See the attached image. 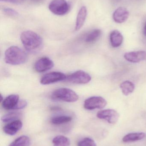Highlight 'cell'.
Here are the masks:
<instances>
[{
	"mask_svg": "<svg viewBox=\"0 0 146 146\" xmlns=\"http://www.w3.org/2000/svg\"><path fill=\"white\" fill-rule=\"evenodd\" d=\"M91 77L88 73L79 70L68 76L66 80L68 82L74 84H87L91 81Z\"/></svg>",
	"mask_w": 146,
	"mask_h": 146,
	"instance_id": "cell-6",
	"label": "cell"
},
{
	"mask_svg": "<svg viewBox=\"0 0 146 146\" xmlns=\"http://www.w3.org/2000/svg\"><path fill=\"white\" fill-rule=\"evenodd\" d=\"M124 57L129 62L138 63L146 60V52L141 50L127 52L124 54Z\"/></svg>",
	"mask_w": 146,
	"mask_h": 146,
	"instance_id": "cell-11",
	"label": "cell"
},
{
	"mask_svg": "<svg viewBox=\"0 0 146 146\" xmlns=\"http://www.w3.org/2000/svg\"><path fill=\"white\" fill-rule=\"evenodd\" d=\"M87 16V9L85 7L83 6L81 8L77 15L75 27V31H79L83 27L85 21Z\"/></svg>",
	"mask_w": 146,
	"mask_h": 146,
	"instance_id": "cell-15",
	"label": "cell"
},
{
	"mask_svg": "<svg viewBox=\"0 0 146 146\" xmlns=\"http://www.w3.org/2000/svg\"><path fill=\"white\" fill-rule=\"evenodd\" d=\"M2 107L6 110H21L27 105L25 100L19 99V96L17 94H11L3 100Z\"/></svg>",
	"mask_w": 146,
	"mask_h": 146,
	"instance_id": "cell-3",
	"label": "cell"
},
{
	"mask_svg": "<svg viewBox=\"0 0 146 146\" xmlns=\"http://www.w3.org/2000/svg\"><path fill=\"white\" fill-rule=\"evenodd\" d=\"M30 139L25 135L20 136L13 141L9 146H29Z\"/></svg>",
	"mask_w": 146,
	"mask_h": 146,
	"instance_id": "cell-19",
	"label": "cell"
},
{
	"mask_svg": "<svg viewBox=\"0 0 146 146\" xmlns=\"http://www.w3.org/2000/svg\"><path fill=\"white\" fill-rule=\"evenodd\" d=\"M21 116V114L18 112H11L6 114L1 117V121L3 122L13 121L18 120Z\"/></svg>",
	"mask_w": 146,
	"mask_h": 146,
	"instance_id": "cell-22",
	"label": "cell"
},
{
	"mask_svg": "<svg viewBox=\"0 0 146 146\" xmlns=\"http://www.w3.org/2000/svg\"><path fill=\"white\" fill-rule=\"evenodd\" d=\"M143 33L144 35L146 36V21L144 25V29H143Z\"/></svg>",
	"mask_w": 146,
	"mask_h": 146,
	"instance_id": "cell-26",
	"label": "cell"
},
{
	"mask_svg": "<svg viewBox=\"0 0 146 146\" xmlns=\"http://www.w3.org/2000/svg\"><path fill=\"white\" fill-rule=\"evenodd\" d=\"M53 146H69L70 140L68 138L63 135H58L52 140Z\"/></svg>",
	"mask_w": 146,
	"mask_h": 146,
	"instance_id": "cell-18",
	"label": "cell"
},
{
	"mask_svg": "<svg viewBox=\"0 0 146 146\" xmlns=\"http://www.w3.org/2000/svg\"><path fill=\"white\" fill-rule=\"evenodd\" d=\"M120 88L123 94L125 96H128L134 92L135 86L132 82L127 80L121 83Z\"/></svg>",
	"mask_w": 146,
	"mask_h": 146,
	"instance_id": "cell-17",
	"label": "cell"
},
{
	"mask_svg": "<svg viewBox=\"0 0 146 146\" xmlns=\"http://www.w3.org/2000/svg\"><path fill=\"white\" fill-rule=\"evenodd\" d=\"M72 118L71 117L68 116H60L55 117L51 118V121L55 125H60L63 123H67L72 121Z\"/></svg>",
	"mask_w": 146,
	"mask_h": 146,
	"instance_id": "cell-21",
	"label": "cell"
},
{
	"mask_svg": "<svg viewBox=\"0 0 146 146\" xmlns=\"http://www.w3.org/2000/svg\"><path fill=\"white\" fill-rule=\"evenodd\" d=\"M27 59L26 53L17 46H11L5 52L4 60L7 64L9 65H21L25 63Z\"/></svg>",
	"mask_w": 146,
	"mask_h": 146,
	"instance_id": "cell-2",
	"label": "cell"
},
{
	"mask_svg": "<svg viewBox=\"0 0 146 146\" xmlns=\"http://www.w3.org/2000/svg\"><path fill=\"white\" fill-rule=\"evenodd\" d=\"M1 1L6 2L14 4H19L22 3L25 0H0Z\"/></svg>",
	"mask_w": 146,
	"mask_h": 146,
	"instance_id": "cell-25",
	"label": "cell"
},
{
	"mask_svg": "<svg viewBox=\"0 0 146 146\" xmlns=\"http://www.w3.org/2000/svg\"><path fill=\"white\" fill-rule=\"evenodd\" d=\"M22 127V123L20 120H15L4 126L3 130L4 133L9 135L16 134Z\"/></svg>",
	"mask_w": 146,
	"mask_h": 146,
	"instance_id": "cell-13",
	"label": "cell"
},
{
	"mask_svg": "<svg viewBox=\"0 0 146 146\" xmlns=\"http://www.w3.org/2000/svg\"><path fill=\"white\" fill-rule=\"evenodd\" d=\"M122 34L117 30H114L111 33L110 40L111 46L114 48L120 47L123 42Z\"/></svg>",
	"mask_w": 146,
	"mask_h": 146,
	"instance_id": "cell-14",
	"label": "cell"
},
{
	"mask_svg": "<svg viewBox=\"0 0 146 146\" xmlns=\"http://www.w3.org/2000/svg\"><path fill=\"white\" fill-rule=\"evenodd\" d=\"M31 1L33 2L38 3L42 2L44 0H31Z\"/></svg>",
	"mask_w": 146,
	"mask_h": 146,
	"instance_id": "cell-27",
	"label": "cell"
},
{
	"mask_svg": "<svg viewBox=\"0 0 146 146\" xmlns=\"http://www.w3.org/2000/svg\"><path fill=\"white\" fill-rule=\"evenodd\" d=\"M145 135V134L144 133H131L124 136L122 141L124 143L134 142L143 139Z\"/></svg>",
	"mask_w": 146,
	"mask_h": 146,
	"instance_id": "cell-16",
	"label": "cell"
},
{
	"mask_svg": "<svg viewBox=\"0 0 146 146\" xmlns=\"http://www.w3.org/2000/svg\"><path fill=\"white\" fill-rule=\"evenodd\" d=\"M52 98L67 102H76L79 98V96L74 91L65 88L55 90L52 93Z\"/></svg>",
	"mask_w": 146,
	"mask_h": 146,
	"instance_id": "cell-4",
	"label": "cell"
},
{
	"mask_svg": "<svg viewBox=\"0 0 146 146\" xmlns=\"http://www.w3.org/2000/svg\"><path fill=\"white\" fill-rule=\"evenodd\" d=\"M67 76L63 73L60 72H52L44 75L40 80L43 85H48L66 80Z\"/></svg>",
	"mask_w": 146,
	"mask_h": 146,
	"instance_id": "cell-9",
	"label": "cell"
},
{
	"mask_svg": "<svg viewBox=\"0 0 146 146\" xmlns=\"http://www.w3.org/2000/svg\"><path fill=\"white\" fill-rule=\"evenodd\" d=\"M49 8L54 14L63 15L68 12L69 6L65 0H53L49 4Z\"/></svg>",
	"mask_w": 146,
	"mask_h": 146,
	"instance_id": "cell-5",
	"label": "cell"
},
{
	"mask_svg": "<svg viewBox=\"0 0 146 146\" xmlns=\"http://www.w3.org/2000/svg\"><path fill=\"white\" fill-rule=\"evenodd\" d=\"M129 16V12L127 9L123 7H120L113 13V19L115 22L121 24L125 22Z\"/></svg>",
	"mask_w": 146,
	"mask_h": 146,
	"instance_id": "cell-12",
	"label": "cell"
},
{
	"mask_svg": "<svg viewBox=\"0 0 146 146\" xmlns=\"http://www.w3.org/2000/svg\"><path fill=\"white\" fill-rule=\"evenodd\" d=\"M20 39L23 46L28 52H39L43 46V41L39 35L31 31H25L21 33Z\"/></svg>",
	"mask_w": 146,
	"mask_h": 146,
	"instance_id": "cell-1",
	"label": "cell"
},
{
	"mask_svg": "<svg viewBox=\"0 0 146 146\" xmlns=\"http://www.w3.org/2000/svg\"><path fill=\"white\" fill-rule=\"evenodd\" d=\"M3 11L7 15L12 17H16L19 15V13L16 10L10 8H5L3 9Z\"/></svg>",
	"mask_w": 146,
	"mask_h": 146,
	"instance_id": "cell-24",
	"label": "cell"
},
{
	"mask_svg": "<svg viewBox=\"0 0 146 146\" xmlns=\"http://www.w3.org/2000/svg\"><path fill=\"white\" fill-rule=\"evenodd\" d=\"M101 34L102 31L101 30L94 29L87 35L85 38V42L87 43L93 42L99 38Z\"/></svg>",
	"mask_w": 146,
	"mask_h": 146,
	"instance_id": "cell-20",
	"label": "cell"
},
{
	"mask_svg": "<svg viewBox=\"0 0 146 146\" xmlns=\"http://www.w3.org/2000/svg\"><path fill=\"white\" fill-rule=\"evenodd\" d=\"M78 146H97L96 142L92 139L89 138H84L78 143Z\"/></svg>",
	"mask_w": 146,
	"mask_h": 146,
	"instance_id": "cell-23",
	"label": "cell"
},
{
	"mask_svg": "<svg viewBox=\"0 0 146 146\" xmlns=\"http://www.w3.org/2000/svg\"><path fill=\"white\" fill-rule=\"evenodd\" d=\"M107 102L103 98L99 96H93L85 100L84 107L87 110L102 109L104 108Z\"/></svg>",
	"mask_w": 146,
	"mask_h": 146,
	"instance_id": "cell-7",
	"label": "cell"
},
{
	"mask_svg": "<svg viewBox=\"0 0 146 146\" xmlns=\"http://www.w3.org/2000/svg\"><path fill=\"white\" fill-rule=\"evenodd\" d=\"M53 62L47 57L39 59L34 65L35 71L39 73H43L51 69L54 67Z\"/></svg>",
	"mask_w": 146,
	"mask_h": 146,
	"instance_id": "cell-10",
	"label": "cell"
},
{
	"mask_svg": "<svg viewBox=\"0 0 146 146\" xmlns=\"http://www.w3.org/2000/svg\"><path fill=\"white\" fill-rule=\"evenodd\" d=\"M97 117L99 119L105 120L110 124H115L119 120L120 115L117 111L112 109H106L98 111Z\"/></svg>",
	"mask_w": 146,
	"mask_h": 146,
	"instance_id": "cell-8",
	"label": "cell"
}]
</instances>
